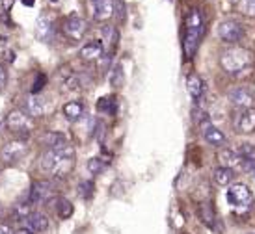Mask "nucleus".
Masks as SVG:
<instances>
[{
    "mask_svg": "<svg viewBox=\"0 0 255 234\" xmlns=\"http://www.w3.org/2000/svg\"><path fill=\"white\" fill-rule=\"evenodd\" d=\"M39 160H41L43 169L52 173L54 177L64 178L75 167V149L71 143L65 142L54 149H47Z\"/></svg>",
    "mask_w": 255,
    "mask_h": 234,
    "instance_id": "nucleus-1",
    "label": "nucleus"
},
{
    "mask_svg": "<svg viewBox=\"0 0 255 234\" xmlns=\"http://www.w3.org/2000/svg\"><path fill=\"white\" fill-rule=\"evenodd\" d=\"M184 56L192 60L196 50L199 47V41H201V36H203V17H201V11L199 9H190V13L186 15V22H184Z\"/></svg>",
    "mask_w": 255,
    "mask_h": 234,
    "instance_id": "nucleus-2",
    "label": "nucleus"
},
{
    "mask_svg": "<svg viewBox=\"0 0 255 234\" xmlns=\"http://www.w3.org/2000/svg\"><path fill=\"white\" fill-rule=\"evenodd\" d=\"M254 64V52L242 47H233L227 49L226 52H222L220 56V65L222 69L229 75H237V73L248 69L250 65Z\"/></svg>",
    "mask_w": 255,
    "mask_h": 234,
    "instance_id": "nucleus-3",
    "label": "nucleus"
},
{
    "mask_svg": "<svg viewBox=\"0 0 255 234\" xmlns=\"http://www.w3.org/2000/svg\"><path fill=\"white\" fill-rule=\"evenodd\" d=\"M226 201L237 210H250L254 206V193L246 184H233L227 188Z\"/></svg>",
    "mask_w": 255,
    "mask_h": 234,
    "instance_id": "nucleus-4",
    "label": "nucleus"
},
{
    "mask_svg": "<svg viewBox=\"0 0 255 234\" xmlns=\"http://www.w3.org/2000/svg\"><path fill=\"white\" fill-rule=\"evenodd\" d=\"M7 127L13 134L19 136V140H24L28 138L32 128H34V117H30L26 112H21V110H13L7 114Z\"/></svg>",
    "mask_w": 255,
    "mask_h": 234,
    "instance_id": "nucleus-5",
    "label": "nucleus"
},
{
    "mask_svg": "<svg viewBox=\"0 0 255 234\" xmlns=\"http://www.w3.org/2000/svg\"><path fill=\"white\" fill-rule=\"evenodd\" d=\"M218 36L224 43H237L244 36V28L237 21H224L218 26Z\"/></svg>",
    "mask_w": 255,
    "mask_h": 234,
    "instance_id": "nucleus-6",
    "label": "nucleus"
},
{
    "mask_svg": "<svg viewBox=\"0 0 255 234\" xmlns=\"http://www.w3.org/2000/svg\"><path fill=\"white\" fill-rule=\"evenodd\" d=\"M54 195V190H52V184L49 180H36L32 188H30V195L28 201L34 205H39V203H47L50 197Z\"/></svg>",
    "mask_w": 255,
    "mask_h": 234,
    "instance_id": "nucleus-7",
    "label": "nucleus"
},
{
    "mask_svg": "<svg viewBox=\"0 0 255 234\" xmlns=\"http://www.w3.org/2000/svg\"><path fill=\"white\" fill-rule=\"evenodd\" d=\"M233 125L239 134H252V132H255V108L241 110V114L235 117Z\"/></svg>",
    "mask_w": 255,
    "mask_h": 234,
    "instance_id": "nucleus-8",
    "label": "nucleus"
},
{
    "mask_svg": "<svg viewBox=\"0 0 255 234\" xmlns=\"http://www.w3.org/2000/svg\"><path fill=\"white\" fill-rule=\"evenodd\" d=\"M62 30H64V34L69 37V39L78 41V39L84 37L86 30H88V24H86V21L84 19H80V17H69V19H65L64 21Z\"/></svg>",
    "mask_w": 255,
    "mask_h": 234,
    "instance_id": "nucleus-9",
    "label": "nucleus"
},
{
    "mask_svg": "<svg viewBox=\"0 0 255 234\" xmlns=\"http://www.w3.org/2000/svg\"><path fill=\"white\" fill-rule=\"evenodd\" d=\"M24 153H26V143H24V140H15V142H9L2 147V160L7 163L17 162V160H21Z\"/></svg>",
    "mask_w": 255,
    "mask_h": 234,
    "instance_id": "nucleus-10",
    "label": "nucleus"
},
{
    "mask_svg": "<svg viewBox=\"0 0 255 234\" xmlns=\"http://www.w3.org/2000/svg\"><path fill=\"white\" fill-rule=\"evenodd\" d=\"M229 99L233 102L235 106L242 108V110H246V108H254V102H255V97L254 93L246 89V87H239V89H235V91L229 93Z\"/></svg>",
    "mask_w": 255,
    "mask_h": 234,
    "instance_id": "nucleus-11",
    "label": "nucleus"
},
{
    "mask_svg": "<svg viewBox=\"0 0 255 234\" xmlns=\"http://www.w3.org/2000/svg\"><path fill=\"white\" fill-rule=\"evenodd\" d=\"M92 4L95 21H108L114 15V0H92Z\"/></svg>",
    "mask_w": 255,
    "mask_h": 234,
    "instance_id": "nucleus-12",
    "label": "nucleus"
},
{
    "mask_svg": "<svg viewBox=\"0 0 255 234\" xmlns=\"http://www.w3.org/2000/svg\"><path fill=\"white\" fill-rule=\"evenodd\" d=\"M201 134H203V140H205L209 145L220 147V145H224V143H226V134H224L218 127L211 125V123H205V125H203Z\"/></svg>",
    "mask_w": 255,
    "mask_h": 234,
    "instance_id": "nucleus-13",
    "label": "nucleus"
},
{
    "mask_svg": "<svg viewBox=\"0 0 255 234\" xmlns=\"http://www.w3.org/2000/svg\"><path fill=\"white\" fill-rule=\"evenodd\" d=\"M103 52H105V47H103V43L101 41H88L80 49V58L84 60V62H95V60H99L103 56Z\"/></svg>",
    "mask_w": 255,
    "mask_h": 234,
    "instance_id": "nucleus-14",
    "label": "nucleus"
},
{
    "mask_svg": "<svg viewBox=\"0 0 255 234\" xmlns=\"http://www.w3.org/2000/svg\"><path fill=\"white\" fill-rule=\"evenodd\" d=\"M24 221H26V229H28L30 233H45V231L49 229V220H47V216L41 212L30 214Z\"/></svg>",
    "mask_w": 255,
    "mask_h": 234,
    "instance_id": "nucleus-15",
    "label": "nucleus"
},
{
    "mask_svg": "<svg viewBox=\"0 0 255 234\" xmlns=\"http://www.w3.org/2000/svg\"><path fill=\"white\" fill-rule=\"evenodd\" d=\"M86 108L84 104L80 102V100H69V102H65L64 104V115L67 121H71V123H75V121L82 119V115H84Z\"/></svg>",
    "mask_w": 255,
    "mask_h": 234,
    "instance_id": "nucleus-16",
    "label": "nucleus"
},
{
    "mask_svg": "<svg viewBox=\"0 0 255 234\" xmlns=\"http://www.w3.org/2000/svg\"><path fill=\"white\" fill-rule=\"evenodd\" d=\"M186 89H188V93H190V97L194 100L201 99V95H203V89H205V84H203L201 77H198L196 73L188 75V78H186Z\"/></svg>",
    "mask_w": 255,
    "mask_h": 234,
    "instance_id": "nucleus-17",
    "label": "nucleus"
},
{
    "mask_svg": "<svg viewBox=\"0 0 255 234\" xmlns=\"http://www.w3.org/2000/svg\"><path fill=\"white\" fill-rule=\"evenodd\" d=\"M241 155L233 149H222L218 153V162H220V167H229V169H233L235 165H239L241 163Z\"/></svg>",
    "mask_w": 255,
    "mask_h": 234,
    "instance_id": "nucleus-18",
    "label": "nucleus"
},
{
    "mask_svg": "<svg viewBox=\"0 0 255 234\" xmlns=\"http://www.w3.org/2000/svg\"><path fill=\"white\" fill-rule=\"evenodd\" d=\"M45 112V100L41 97H36V95H32L26 99V114L30 117H37V115H41Z\"/></svg>",
    "mask_w": 255,
    "mask_h": 234,
    "instance_id": "nucleus-19",
    "label": "nucleus"
},
{
    "mask_svg": "<svg viewBox=\"0 0 255 234\" xmlns=\"http://www.w3.org/2000/svg\"><path fill=\"white\" fill-rule=\"evenodd\" d=\"M214 182L220 186H229L233 182L235 178V173L233 169H229V167H218V169H214Z\"/></svg>",
    "mask_w": 255,
    "mask_h": 234,
    "instance_id": "nucleus-20",
    "label": "nucleus"
},
{
    "mask_svg": "<svg viewBox=\"0 0 255 234\" xmlns=\"http://www.w3.org/2000/svg\"><path fill=\"white\" fill-rule=\"evenodd\" d=\"M97 110L101 114H107V115H114L116 110H118V102H116V97H103L97 102Z\"/></svg>",
    "mask_w": 255,
    "mask_h": 234,
    "instance_id": "nucleus-21",
    "label": "nucleus"
},
{
    "mask_svg": "<svg viewBox=\"0 0 255 234\" xmlns=\"http://www.w3.org/2000/svg\"><path fill=\"white\" fill-rule=\"evenodd\" d=\"M65 142H67V138L62 132H47L43 136V143L47 145V149H54V147H58V145H62Z\"/></svg>",
    "mask_w": 255,
    "mask_h": 234,
    "instance_id": "nucleus-22",
    "label": "nucleus"
},
{
    "mask_svg": "<svg viewBox=\"0 0 255 234\" xmlns=\"http://www.w3.org/2000/svg\"><path fill=\"white\" fill-rule=\"evenodd\" d=\"M56 212L60 220H69L73 216V212H75V208H73L71 201H67V199H58Z\"/></svg>",
    "mask_w": 255,
    "mask_h": 234,
    "instance_id": "nucleus-23",
    "label": "nucleus"
},
{
    "mask_svg": "<svg viewBox=\"0 0 255 234\" xmlns=\"http://www.w3.org/2000/svg\"><path fill=\"white\" fill-rule=\"evenodd\" d=\"M30 210H32V203H30L28 199H26V201H22V203H17V206H15V218H17V220H26V218H28L30 214Z\"/></svg>",
    "mask_w": 255,
    "mask_h": 234,
    "instance_id": "nucleus-24",
    "label": "nucleus"
},
{
    "mask_svg": "<svg viewBox=\"0 0 255 234\" xmlns=\"http://www.w3.org/2000/svg\"><path fill=\"white\" fill-rule=\"evenodd\" d=\"M237 6H239L242 15H246V17H255V0H239Z\"/></svg>",
    "mask_w": 255,
    "mask_h": 234,
    "instance_id": "nucleus-25",
    "label": "nucleus"
},
{
    "mask_svg": "<svg viewBox=\"0 0 255 234\" xmlns=\"http://www.w3.org/2000/svg\"><path fill=\"white\" fill-rule=\"evenodd\" d=\"M101 34H103V39L107 43H110V45H116V43H118V30L114 28V26H110V24L103 26Z\"/></svg>",
    "mask_w": 255,
    "mask_h": 234,
    "instance_id": "nucleus-26",
    "label": "nucleus"
},
{
    "mask_svg": "<svg viewBox=\"0 0 255 234\" xmlns=\"http://www.w3.org/2000/svg\"><path fill=\"white\" fill-rule=\"evenodd\" d=\"M199 216H201V220H203V223H205V225H209V227H214V214H213V210H211V206L207 205V203L199 208Z\"/></svg>",
    "mask_w": 255,
    "mask_h": 234,
    "instance_id": "nucleus-27",
    "label": "nucleus"
},
{
    "mask_svg": "<svg viewBox=\"0 0 255 234\" xmlns=\"http://www.w3.org/2000/svg\"><path fill=\"white\" fill-rule=\"evenodd\" d=\"M37 37L39 39H49L50 37V24L47 19H39V22H37Z\"/></svg>",
    "mask_w": 255,
    "mask_h": 234,
    "instance_id": "nucleus-28",
    "label": "nucleus"
},
{
    "mask_svg": "<svg viewBox=\"0 0 255 234\" xmlns=\"http://www.w3.org/2000/svg\"><path fill=\"white\" fill-rule=\"evenodd\" d=\"M239 155L244 160H255V147L250 145V143H242L241 147H239Z\"/></svg>",
    "mask_w": 255,
    "mask_h": 234,
    "instance_id": "nucleus-29",
    "label": "nucleus"
},
{
    "mask_svg": "<svg viewBox=\"0 0 255 234\" xmlns=\"http://www.w3.org/2000/svg\"><path fill=\"white\" fill-rule=\"evenodd\" d=\"M110 84H112L114 87H120V85L123 84V67H121V65H116V67H114L112 75H110Z\"/></svg>",
    "mask_w": 255,
    "mask_h": 234,
    "instance_id": "nucleus-30",
    "label": "nucleus"
},
{
    "mask_svg": "<svg viewBox=\"0 0 255 234\" xmlns=\"http://www.w3.org/2000/svg\"><path fill=\"white\" fill-rule=\"evenodd\" d=\"M78 193H80V197L82 199H90L93 195V182L92 180H84V182H80L78 186Z\"/></svg>",
    "mask_w": 255,
    "mask_h": 234,
    "instance_id": "nucleus-31",
    "label": "nucleus"
},
{
    "mask_svg": "<svg viewBox=\"0 0 255 234\" xmlns=\"http://www.w3.org/2000/svg\"><path fill=\"white\" fill-rule=\"evenodd\" d=\"M88 169H90V173H93V175H99L101 171L105 169V162H103L101 158H90V160H88Z\"/></svg>",
    "mask_w": 255,
    "mask_h": 234,
    "instance_id": "nucleus-32",
    "label": "nucleus"
},
{
    "mask_svg": "<svg viewBox=\"0 0 255 234\" xmlns=\"http://www.w3.org/2000/svg\"><path fill=\"white\" fill-rule=\"evenodd\" d=\"M45 82H47V77H45V75H41V73H37V75H36V82H34V87H32V93L36 95L39 89H43Z\"/></svg>",
    "mask_w": 255,
    "mask_h": 234,
    "instance_id": "nucleus-33",
    "label": "nucleus"
},
{
    "mask_svg": "<svg viewBox=\"0 0 255 234\" xmlns=\"http://www.w3.org/2000/svg\"><path fill=\"white\" fill-rule=\"evenodd\" d=\"M239 165L242 167V171H246L250 175H255V160H244V158H242Z\"/></svg>",
    "mask_w": 255,
    "mask_h": 234,
    "instance_id": "nucleus-34",
    "label": "nucleus"
},
{
    "mask_svg": "<svg viewBox=\"0 0 255 234\" xmlns=\"http://www.w3.org/2000/svg\"><path fill=\"white\" fill-rule=\"evenodd\" d=\"M6 84H7V71L0 65V91L6 87Z\"/></svg>",
    "mask_w": 255,
    "mask_h": 234,
    "instance_id": "nucleus-35",
    "label": "nucleus"
},
{
    "mask_svg": "<svg viewBox=\"0 0 255 234\" xmlns=\"http://www.w3.org/2000/svg\"><path fill=\"white\" fill-rule=\"evenodd\" d=\"M196 117H194V119L198 121V123H201V121H205L207 119V115H205V112H203V110H198V112H196Z\"/></svg>",
    "mask_w": 255,
    "mask_h": 234,
    "instance_id": "nucleus-36",
    "label": "nucleus"
},
{
    "mask_svg": "<svg viewBox=\"0 0 255 234\" xmlns=\"http://www.w3.org/2000/svg\"><path fill=\"white\" fill-rule=\"evenodd\" d=\"M0 234H13V233H11L9 225H4V223H2V225H0Z\"/></svg>",
    "mask_w": 255,
    "mask_h": 234,
    "instance_id": "nucleus-37",
    "label": "nucleus"
},
{
    "mask_svg": "<svg viewBox=\"0 0 255 234\" xmlns=\"http://www.w3.org/2000/svg\"><path fill=\"white\" fill-rule=\"evenodd\" d=\"M13 234H32L28 231V229H19V231H17V233H13Z\"/></svg>",
    "mask_w": 255,
    "mask_h": 234,
    "instance_id": "nucleus-38",
    "label": "nucleus"
},
{
    "mask_svg": "<svg viewBox=\"0 0 255 234\" xmlns=\"http://www.w3.org/2000/svg\"><path fill=\"white\" fill-rule=\"evenodd\" d=\"M22 2H24L26 6H32V4H34V0H22Z\"/></svg>",
    "mask_w": 255,
    "mask_h": 234,
    "instance_id": "nucleus-39",
    "label": "nucleus"
},
{
    "mask_svg": "<svg viewBox=\"0 0 255 234\" xmlns=\"http://www.w3.org/2000/svg\"><path fill=\"white\" fill-rule=\"evenodd\" d=\"M231 2H235V4H237V2H239V0H231Z\"/></svg>",
    "mask_w": 255,
    "mask_h": 234,
    "instance_id": "nucleus-40",
    "label": "nucleus"
}]
</instances>
